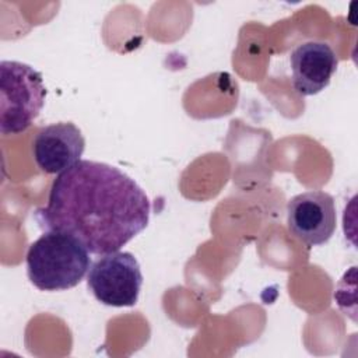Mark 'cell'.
<instances>
[{"mask_svg":"<svg viewBox=\"0 0 358 358\" xmlns=\"http://www.w3.org/2000/svg\"><path fill=\"white\" fill-rule=\"evenodd\" d=\"M150 213L134 179L109 164L81 159L56 176L35 220L45 231L73 235L92 255H106L145 229Z\"/></svg>","mask_w":358,"mask_h":358,"instance_id":"1","label":"cell"},{"mask_svg":"<svg viewBox=\"0 0 358 358\" xmlns=\"http://www.w3.org/2000/svg\"><path fill=\"white\" fill-rule=\"evenodd\" d=\"M27 274L41 291L76 287L91 267L88 249L73 235L46 231L27 252Z\"/></svg>","mask_w":358,"mask_h":358,"instance_id":"2","label":"cell"},{"mask_svg":"<svg viewBox=\"0 0 358 358\" xmlns=\"http://www.w3.org/2000/svg\"><path fill=\"white\" fill-rule=\"evenodd\" d=\"M46 88L42 74L32 66L0 63V131L4 136L25 131L43 108Z\"/></svg>","mask_w":358,"mask_h":358,"instance_id":"3","label":"cell"},{"mask_svg":"<svg viewBox=\"0 0 358 358\" xmlns=\"http://www.w3.org/2000/svg\"><path fill=\"white\" fill-rule=\"evenodd\" d=\"M87 284L96 301L106 306H133L138 301L143 274L134 255L117 250L91 264Z\"/></svg>","mask_w":358,"mask_h":358,"instance_id":"4","label":"cell"},{"mask_svg":"<svg viewBox=\"0 0 358 358\" xmlns=\"http://www.w3.org/2000/svg\"><path fill=\"white\" fill-rule=\"evenodd\" d=\"M336 224L334 199L327 192L308 190L294 196L287 204L288 231L308 246L329 242Z\"/></svg>","mask_w":358,"mask_h":358,"instance_id":"5","label":"cell"},{"mask_svg":"<svg viewBox=\"0 0 358 358\" xmlns=\"http://www.w3.org/2000/svg\"><path fill=\"white\" fill-rule=\"evenodd\" d=\"M85 140L71 122L48 124L38 130L32 140V155L45 173H62L81 161Z\"/></svg>","mask_w":358,"mask_h":358,"instance_id":"6","label":"cell"},{"mask_svg":"<svg viewBox=\"0 0 358 358\" xmlns=\"http://www.w3.org/2000/svg\"><path fill=\"white\" fill-rule=\"evenodd\" d=\"M289 63L295 91L309 96L319 94L330 84L338 60L329 43L308 41L291 52Z\"/></svg>","mask_w":358,"mask_h":358,"instance_id":"7","label":"cell"}]
</instances>
